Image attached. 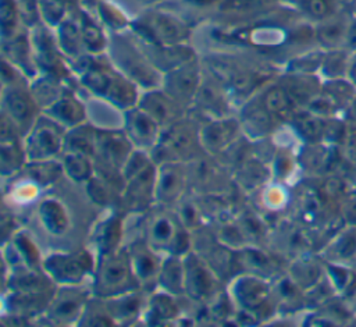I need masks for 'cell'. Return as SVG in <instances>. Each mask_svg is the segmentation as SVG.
<instances>
[{"mask_svg": "<svg viewBox=\"0 0 356 327\" xmlns=\"http://www.w3.org/2000/svg\"><path fill=\"white\" fill-rule=\"evenodd\" d=\"M156 173L150 153L135 149L122 168L125 184L118 202L125 213L145 214L156 205Z\"/></svg>", "mask_w": 356, "mask_h": 327, "instance_id": "obj_1", "label": "cell"}, {"mask_svg": "<svg viewBox=\"0 0 356 327\" xmlns=\"http://www.w3.org/2000/svg\"><path fill=\"white\" fill-rule=\"evenodd\" d=\"M107 49L113 67L139 88L143 90L161 88L163 74L149 60L134 33L114 32Z\"/></svg>", "mask_w": 356, "mask_h": 327, "instance_id": "obj_2", "label": "cell"}, {"mask_svg": "<svg viewBox=\"0 0 356 327\" xmlns=\"http://www.w3.org/2000/svg\"><path fill=\"white\" fill-rule=\"evenodd\" d=\"M142 237L163 256H184L193 249L192 232L184 227L174 207L154 205L147 210Z\"/></svg>", "mask_w": 356, "mask_h": 327, "instance_id": "obj_3", "label": "cell"}, {"mask_svg": "<svg viewBox=\"0 0 356 327\" xmlns=\"http://www.w3.org/2000/svg\"><path fill=\"white\" fill-rule=\"evenodd\" d=\"M206 65L209 74L224 86L231 100L236 97L246 102L263 89L267 82V74L260 67L234 56L220 54L209 57Z\"/></svg>", "mask_w": 356, "mask_h": 327, "instance_id": "obj_4", "label": "cell"}, {"mask_svg": "<svg viewBox=\"0 0 356 327\" xmlns=\"http://www.w3.org/2000/svg\"><path fill=\"white\" fill-rule=\"evenodd\" d=\"M228 294L236 309V317L245 316L250 323H260L273 314L275 298L268 278L238 273L229 280Z\"/></svg>", "mask_w": 356, "mask_h": 327, "instance_id": "obj_5", "label": "cell"}, {"mask_svg": "<svg viewBox=\"0 0 356 327\" xmlns=\"http://www.w3.org/2000/svg\"><path fill=\"white\" fill-rule=\"evenodd\" d=\"M200 124L189 115L163 128L160 141L152 149L150 156L156 164L165 161L189 163L204 154L200 138Z\"/></svg>", "mask_w": 356, "mask_h": 327, "instance_id": "obj_6", "label": "cell"}, {"mask_svg": "<svg viewBox=\"0 0 356 327\" xmlns=\"http://www.w3.org/2000/svg\"><path fill=\"white\" fill-rule=\"evenodd\" d=\"M96 257V269L90 284L93 295L113 298L140 288L127 248L122 246L111 253Z\"/></svg>", "mask_w": 356, "mask_h": 327, "instance_id": "obj_7", "label": "cell"}, {"mask_svg": "<svg viewBox=\"0 0 356 327\" xmlns=\"http://www.w3.org/2000/svg\"><path fill=\"white\" fill-rule=\"evenodd\" d=\"M131 29L138 40L150 45H184L191 36L189 26L181 18L156 10L132 21Z\"/></svg>", "mask_w": 356, "mask_h": 327, "instance_id": "obj_8", "label": "cell"}, {"mask_svg": "<svg viewBox=\"0 0 356 327\" xmlns=\"http://www.w3.org/2000/svg\"><path fill=\"white\" fill-rule=\"evenodd\" d=\"M96 260L97 257L86 249L54 252L43 259L42 267L56 285H78L93 277Z\"/></svg>", "mask_w": 356, "mask_h": 327, "instance_id": "obj_9", "label": "cell"}, {"mask_svg": "<svg viewBox=\"0 0 356 327\" xmlns=\"http://www.w3.org/2000/svg\"><path fill=\"white\" fill-rule=\"evenodd\" d=\"M65 134L67 129L61 124L42 113L22 138L28 161L60 157L64 150Z\"/></svg>", "mask_w": 356, "mask_h": 327, "instance_id": "obj_10", "label": "cell"}, {"mask_svg": "<svg viewBox=\"0 0 356 327\" xmlns=\"http://www.w3.org/2000/svg\"><path fill=\"white\" fill-rule=\"evenodd\" d=\"M92 295V285H57L42 317L53 324H78Z\"/></svg>", "mask_w": 356, "mask_h": 327, "instance_id": "obj_11", "label": "cell"}, {"mask_svg": "<svg viewBox=\"0 0 356 327\" xmlns=\"http://www.w3.org/2000/svg\"><path fill=\"white\" fill-rule=\"evenodd\" d=\"M182 257L185 267V296L196 303L207 305L220 294V277L196 250L192 249Z\"/></svg>", "mask_w": 356, "mask_h": 327, "instance_id": "obj_12", "label": "cell"}, {"mask_svg": "<svg viewBox=\"0 0 356 327\" xmlns=\"http://www.w3.org/2000/svg\"><path fill=\"white\" fill-rule=\"evenodd\" d=\"M1 114L18 128L24 138L42 114V110L29 89V85L3 86Z\"/></svg>", "mask_w": 356, "mask_h": 327, "instance_id": "obj_13", "label": "cell"}, {"mask_svg": "<svg viewBox=\"0 0 356 327\" xmlns=\"http://www.w3.org/2000/svg\"><path fill=\"white\" fill-rule=\"evenodd\" d=\"M134 150L135 147L122 128L97 127L96 152L93 156L95 168L122 171Z\"/></svg>", "mask_w": 356, "mask_h": 327, "instance_id": "obj_14", "label": "cell"}, {"mask_svg": "<svg viewBox=\"0 0 356 327\" xmlns=\"http://www.w3.org/2000/svg\"><path fill=\"white\" fill-rule=\"evenodd\" d=\"M188 164L181 161H165L157 164L154 199L156 205L175 207L189 189Z\"/></svg>", "mask_w": 356, "mask_h": 327, "instance_id": "obj_15", "label": "cell"}, {"mask_svg": "<svg viewBox=\"0 0 356 327\" xmlns=\"http://www.w3.org/2000/svg\"><path fill=\"white\" fill-rule=\"evenodd\" d=\"M202 78L203 72L197 60H192L163 74L161 88L172 99L191 110L202 83Z\"/></svg>", "mask_w": 356, "mask_h": 327, "instance_id": "obj_16", "label": "cell"}, {"mask_svg": "<svg viewBox=\"0 0 356 327\" xmlns=\"http://www.w3.org/2000/svg\"><path fill=\"white\" fill-rule=\"evenodd\" d=\"M242 128L238 117L227 115L213 118L200 125L199 138L202 149L206 154L213 157L224 153L242 136Z\"/></svg>", "mask_w": 356, "mask_h": 327, "instance_id": "obj_17", "label": "cell"}, {"mask_svg": "<svg viewBox=\"0 0 356 327\" xmlns=\"http://www.w3.org/2000/svg\"><path fill=\"white\" fill-rule=\"evenodd\" d=\"M191 186L200 195H222L228 186L225 166L213 159L210 154H202L193 161L186 163Z\"/></svg>", "mask_w": 356, "mask_h": 327, "instance_id": "obj_18", "label": "cell"}, {"mask_svg": "<svg viewBox=\"0 0 356 327\" xmlns=\"http://www.w3.org/2000/svg\"><path fill=\"white\" fill-rule=\"evenodd\" d=\"M127 249L129 252L132 270L140 288L146 292L154 291L157 288L159 273L164 256L154 250L143 237L132 241Z\"/></svg>", "mask_w": 356, "mask_h": 327, "instance_id": "obj_19", "label": "cell"}, {"mask_svg": "<svg viewBox=\"0 0 356 327\" xmlns=\"http://www.w3.org/2000/svg\"><path fill=\"white\" fill-rule=\"evenodd\" d=\"M122 129L135 149L150 153L160 141L163 127L139 106H135L124 111Z\"/></svg>", "mask_w": 356, "mask_h": 327, "instance_id": "obj_20", "label": "cell"}, {"mask_svg": "<svg viewBox=\"0 0 356 327\" xmlns=\"http://www.w3.org/2000/svg\"><path fill=\"white\" fill-rule=\"evenodd\" d=\"M238 120L242 134L253 142L266 139L275 129L278 122L266 109L257 93L242 103Z\"/></svg>", "mask_w": 356, "mask_h": 327, "instance_id": "obj_21", "label": "cell"}, {"mask_svg": "<svg viewBox=\"0 0 356 327\" xmlns=\"http://www.w3.org/2000/svg\"><path fill=\"white\" fill-rule=\"evenodd\" d=\"M138 106L156 120L163 128L188 115V109L172 99L163 88L147 89L140 93Z\"/></svg>", "mask_w": 356, "mask_h": 327, "instance_id": "obj_22", "label": "cell"}, {"mask_svg": "<svg viewBox=\"0 0 356 327\" xmlns=\"http://www.w3.org/2000/svg\"><path fill=\"white\" fill-rule=\"evenodd\" d=\"M231 97L224 86L210 74L203 75L192 107H195L206 121L231 115Z\"/></svg>", "mask_w": 356, "mask_h": 327, "instance_id": "obj_23", "label": "cell"}, {"mask_svg": "<svg viewBox=\"0 0 356 327\" xmlns=\"http://www.w3.org/2000/svg\"><path fill=\"white\" fill-rule=\"evenodd\" d=\"M3 260L10 271L19 269H43V259L39 249L26 231H17L6 244H3Z\"/></svg>", "mask_w": 356, "mask_h": 327, "instance_id": "obj_24", "label": "cell"}, {"mask_svg": "<svg viewBox=\"0 0 356 327\" xmlns=\"http://www.w3.org/2000/svg\"><path fill=\"white\" fill-rule=\"evenodd\" d=\"M135 36V35H134ZM143 51L153 63V65L161 72L165 74L185 63L196 60L195 51L192 47L184 45H150L138 40Z\"/></svg>", "mask_w": 356, "mask_h": 327, "instance_id": "obj_25", "label": "cell"}, {"mask_svg": "<svg viewBox=\"0 0 356 327\" xmlns=\"http://www.w3.org/2000/svg\"><path fill=\"white\" fill-rule=\"evenodd\" d=\"M278 263L273 256L256 246V245H246L241 249L235 250V270L238 273H250L264 278H271L277 274Z\"/></svg>", "mask_w": 356, "mask_h": 327, "instance_id": "obj_26", "label": "cell"}, {"mask_svg": "<svg viewBox=\"0 0 356 327\" xmlns=\"http://www.w3.org/2000/svg\"><path fill=\"white\" fill-rule=\"evenodd\" d=\"M181 317L178 296H174L163 289L150 292L146 306L142 313V320L146 324H170Z\"/></svg>", "mask_w": 356, "mask_h": 327, "instance_id": "obj_27", "label": "cell"}, {"mask_svg": "<svg viewBox=\"0 0 356 327\" xmlns=\"http://www.w3.org/2000/svg\"><path fill=\"white\" fill-rule=\"evenodd\" d=\"M145 294L146 291L138 288L118 296L104 298L108 312L114 319L115 324H131L135 323L136 319L142 317L147 301V296Z\"/></svg>", "mask_w": 356, "mask_h": 327, "instance_id": "obj_28", "label": "cell"}, {"mask_svg": "<svg viewBox=\"0 0 356 327\" xmlns=\"http://www.w3.org/2000/svg\"><path fill=\"white\" fill-rule=\"evenodd\" d=\"M271 174V168L263 159L250 156L232 170V180L243 192L250 193L267 185Z\"/></svg>", "mask_w": 356, "mask_h": 327, "instance_id": "obj_29", "label": "cell"}, {"mask_svg": "<svg viewBox=\"0 0 356 327\" xmlns=\"http://www.w3.org/2000/svg\"><path fill=\"white\" fill-rule=\"evenodd\" d=\"M124 223L120 214L113 213L102 218L93 230V244L96 248V256L111 253L122 248Z\"/></svg>", "mask_w": 356, "mask_h": 327, "instance_id": "obj_30", "label": "cell"}, {"mask_svg": "<svg viewBox=\"0 0 356 327\" xmlns=\"http://www.w3.org/2000/svg\"><path fill=\"white\" fill-rule=\"evenodd\" d=\"M3 58L18 67L28 78L36 77L38 65L33 58L31 38L22 33V31L15 36L3 40Z\"/></svg>", "mask_w": 356, "mask_h": 327, "instance_id": "obj_31", "label": "cell"}, {"mask_svg": "<svg viewBox=\"0 0 356 327\" xmlns=\"http://www.w3.org/2000/svg\"><path fill=\"white\" fill-rule=\"evenodd\" d=\"M42 113L56 120L65 129L86 122V109L83 103L70 90H67L58 100H56Z\"/></svg>", "mask_w": 356, "mask_h": 327, "instance_id": "obj_32", "label": "cell"}, {"mask_svg": "<svg viewBox=\"0 0 356 327\" xmlns=\"http://www.w3.org/2000/svg\"><path fill=\"white\" fill-rule=\"evenodd\" d=\"M157 288L178 298L185 296V267L182 256L165 255L163 257Z\"/></svg>", "mask_w": 356, "mask_h": 327, "instance_id": "obj_33", "label": "cell"}, {"mask_svg": "<svg viewBox=\"0 0 356 327\" xmlns=\"http://www.w3.org/2000/svg\"><path fill=\"white\" fill-rule=\"evenodd\" d=\"M38 217L42 227L51 235H63L70 228V214L63 202L56 198H44L38 205Z\"/></svg>", "mask_w": 356, "mask_h": 327, "instance_id": "obj_34", "label": "cell"}, {"mask_svg": "<svg viewBox=\"0 0 356 327\" xmlns=\"http://www.w3.org/2000/svg\"><path fill=\"white\" fill-rule=\"evenodd\" d=\"M260 100L266 106V109L271 113V115L277 121L282 120H291V117L295 114L293 104L295 100L291 97V95L286 92V89L281 85H268L257 92Z\"/></svg>", "mask_w": 356, "mask_h": 327, "instance_id": "obj_35", "label": "cell"}, {"mask_svg": "<svg viewBox=\"0 0 356 327\" xmlns=\"http://www.w3.org/2000/svg\"><path fill=\"white\" fill-rule=\"evenodd\" d=\"M0 168L1 175L13 177L22 171L28 163L22 138H1L0 143Z\"/></svg>", "mask_w": 356, "mask_h": 327, "instance_id": "obj_36", "label": "cell"}, {"mask_svg": "<svg viewBox=\"0 0 356 327\" xmlns=\"http://www.w3.org/2000/svg\"><path fill=\"white\" fill-rule=\"evenodd\" d=\"M97 127L92 124H79L67 129L63 152H75L93 157L96 152Z\"/></svg>", "mask_w": 356, "mask_h": 327, "instance_id": "obj_37", "label": "cell"}, {"mask_svg": "<svg viewBox=\"0 0 356 327\" xmlns=\"http://www.w3.org/2000/svg\"><path fill=\"white\" fill-rule=\"evenodd\" d=\"M22 173L39 188H47L61 177V174L64 173V167L61 159L28 161L22 168Z\"/></svg>", "mask_w": 356, "mask_h": 327, "instance_id": "obj_38", "label": "cell"}, {"mask_svg": "<svg viewBox=\"0 0 356 327\" xmlns=\"http://www.w3.org/2000/svg\"><path fill=\"white\" fill-rule=\"evenodd\" d=\"M56 38H57L58 47L65 57H68L74 61L79 56H82L81 50L83 49V45H82V38H81L79 21H75L71 18H64L57 26Z\"/></svg>", "mask_w": 356, "mask_h": 327, "instance_id": "obj_39", "label": "cell"}, {"mask_svg": "<svg viewBox=\"0 0 356 327\" xmlns=\"http://www.w3.org/2000/svg\"><path fill=\"white\" fill-rule=\"evenodd\" d=\"M60 159L64 173L75 182H86L95 174V161L90 156L75 152H63Z\"/></svg>", "mask_w": 356, "mask_h": 327, "instance_id": "obj_40", "label": "cell"}, {"mask_svg": "<svg viewBox=\"0 0 356 327\" xmlns=\"http://www.w3.org/2000/svg\"><path fill=\"white\" fill-rule=\"evenodd\" d=\"M79 28H81V38H82V45L83 49L89 54H100L107 46L108 40L103 33L102 26L92 19L86 14H81L79 18Z\"/></svg>", "mask_w": 356, "mask_h": 327, "instance_id": "obj_41", "label": "cell"}, {"mask_svg": "<svg viewBox=\"0 0 356 327\" xmlns=\"http://www.w3.org/2000/svg\"><path fill=\"white\" fill-rule=\"evenodd\" d=\"M181 223L186 230L191 232H195L204 227L206 223V214L203 210V206L200 203L199 198H193L186 195L182 198V200L174 207Z\"/></svg>", "mask_w": 356, "mask_h": 327, "instance_id": "obj_42", "label": "cell"}, {"mask_svg": "<svg viewBox=\"0 0 356 327\" xmlns=\"http://www.w3.org/2000/svg\"><path fill=\"white\" fill-rule=\"evenodd\" d=\"M236 223L239 224L243 235L246 237L248 245H256L261 239L267 238V225L264 224L260 214H257L252 209H242L236 217Z\"/></svg>", "mask_w": 356, "mask_h": 327, "instance_id": "obj_43", "label": "cell"}, {"mask_svg": "<svg viewBox=\"0 0 356 327\" xmlns=\"http://www.w3.org/2000/svg\"><path fill=\"white\" fill-rule=\"evenodd\" d=\"M115 324L111 317L106 299L92 295L78 326H110Z\"/></svg>", "mask_w": 356, "mask_h": 327, "instance_id": "obj_44", "label": "cell"}, {"mask_svg": "<svg viewBox=\"0 0 356 327\" xmlns=\"http://www.w3.org/2000/svg\"><path fill=\"white\" fill-rule=\"evenodd\" d=\"M292 281L302 289V288H312L317 284L320 277L318 266L306 257L296 259L289 269L288 274Z\"/></svg>", "mask_w": 356, "mask_h": 327, "instance_id": "obj_45", "label": "cell"}, {"mask_svg": "<svg viewBox=\"0 0 356 327\" xmlns=\"http://www.w3.org/2000/svg\"><path fill=\"white\" fill-rule=\"evenodd\" d=\"M21 11L17 0H1V38L10 39L21 32Z\"/></svg>", "mask_w": 356, "mask_h": 327, "instance_id": "obj_46", "label": "cell"}, {"mask_svg": "<svg viewBox=\"0 0 356 327\" xmlns=\"http://www.w3.org/2000/svg\"><path fill=\"white\" fill-rule=\"evenodd\" d=\"M291 124L296 134L310 142L317 141L324 134V124L313 114H293L291 117Z\"/></svg>", "mask_w": 356, "mask_h": 327, "instance_id": "obj_47", "label": "cell"}, {"mask_svg": "<svg viewBox=\"0 0 356 327\" xmlns=\"http://www.w3.org/2000/svg\"><path fill=\"white\" fill-rule=\"evenodd\" d=\"M274 0H221L220 10L225 14L252 15L266 10Z\"/></svg>", "mask_w": 356, "mask_h": 327, "instance_id": "obj_48", "label": "cell"}, {"mask_svg": "<svg viewBox=\"0 0 356 327\" xmlns=\"http://www.w3.org/2000/svg\"><path fill=\"white\" fill-rule=\"evenodd\" d=\"M99 17L113 32H121L129 24L125 14L110 3H99Z\"/></svg>", "mask_w": 356, "mask_h": 327, "instance_id": "obj_49", "label": "cell"}, {"mask_svg": "<svg viewBox=\"0 0 356 327\" xmlns=\"http://www.w3.org/2000/svg\"><path fill=\"white\" fill-rule=\"evenodd\" d=\"M39 186L31 181L29 178H24L22 181H18V184H14L10 192V198L11 200L19 203V205H25L31 200H33L39 192Z\"/></svg>", "mask_w": 356, "mask_h": 327, "instance_id": "obj_50", "label": "cell"}, {"mask_svg": "<svg viewBox=\"0 0 356 327\" xmlns=\"http://www.w3.org/2000/svg\"><path fill=\"white\" fill-rule=\"evenodd\" d=\"M286 199L288 198H286L285 189L278 184L266 185L261 193V202L264 207L268 210H278L284 207L286 203Z\"/></svg>", "mask_w": 356, "mask_h": 327, "instance_id": "obj_51", "label": "cell"}, {"mask_svg": "<svg viewBox=\"0 0 356 327\" xmlns=\"http://www.w3.org/2000/svg\"><path fill=\"white\" fill-rule=\"evenodd\" d=\"M292 170V159L285 150H277L275 154L273 156V167L271 173L280 178L285 180Z\"/></svg>", "mask_w": 356, "mask_h": 327, "instance_id": "obj_52", "label": "cell"}, {"mask_svg": "<svg viewBox=\"0 0 356 327\" xmlns=\"http://www.w3.org/2000/svg\"><path fill=\"white\" fill-rule=\"evenodd\" d=\"M356 252V230L343 234L335 244V255L341 259L349 257Z\"/></svg>", "mask_w": 356, "mask_h": 327, "instance_id": "obj_53", "label": "cell"}, {"mask_svg": "<svg viewBox=\"0 0 356 327\" xmlns=\"http://www.w3.org/2000/svg\"><path fill=\"white\" fill-rule=\"evenodd\" d=\"M15 221L11 213H6L3 210L1 213V237H3V244H6L14 234H15Z\"/></svg>", "mask_w": 356, "mask_h": 327, "instance_id": "obj_54", "label": "cell"}, {"mask_svg": "<svg viewBox=\"0 0 356 327\" xmlns=\"http://www.w3.org/2000/svg\"><path fill=\"white\" fill-rule=\"evenodd\" d=\"M348 218L352 221V223H356V198L350 200L349 206H348Z\"/></svg>", "mask_w": 356, "mask_h": 327, "instance_id": "obj_55", "label": "cell"}]
</instances>
